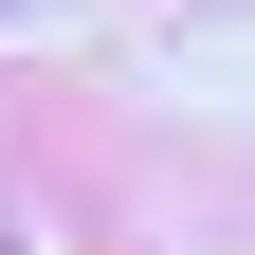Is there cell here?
Returning a JSON list of instances; mask_svg holds the SVG:
<instances>
[]
</instances>
